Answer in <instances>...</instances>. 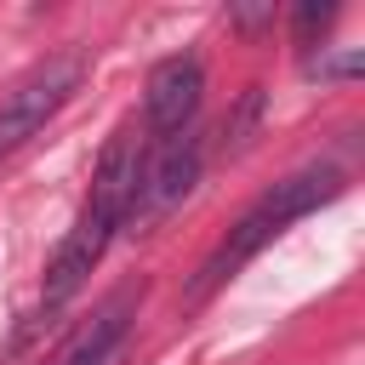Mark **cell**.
<instances>
[{
	"instance_id": "cell-2",
	"label": "cell",
	"mask_w": 365,
	"mask_h": 365,
	"mask_svg": "<svg viewBox=\"0 0 365 365\" xmlns=\"http://www.w3.org/2000/svg\"><path fill=\"white\" fill-rule=\"evenodd\" d=\"M342 194V171L336 165H302V171H291V177H279L268 194H257L240 217H234V228L217 240V251L194 268V279H188V291H182V302L188 308H200L205 297H217L268 240H279L297 217H308V211H319L325 200H336Z\"/></svg>"
},
{
	"instance_id": "cell-5",
	"label": "cell",
	"mask_w": 365,
	"mask_h": 365,
	"mask_svg": "<svg viewBox=\"0 0 365 365\" xmlns=\"http://www.w3.org/2000/svg\"><path fill=\"white\" fill-rule=\"evenodd\" d=\"M200 91H205V68L194 57H165L148 68V86H143V131L154 143L165 137H182L200 114Z\"/></svg>"
},
{
	"instance_id": "cell-3",
	"label": "cell",
	"mask_w": 365,
	"mask_h": 365,
	"mask_svg": "<svg viewBox=\"0 0 365 365\" xmlns=\"http://www.w3.org/2000/svg\"><path fill=\"white\" fill-rule=\"evenodd\" d=\"M80 74H86L80 51H57V57L34 63L11 91H0V160H6L11 148H23V143L74 97Z\"/></svg>"
},
{
	"instance_id": "cell-8",
	"label": "cell",
	"mask_w": 365,
	"mask_h": 365,
	"mask_svg": "<svg viewBox=\"0 0 365 365\" xmlns=\"http://www.w3.org/2000/svg\"><path fill=\"white\" fill-rule=\"evenodd\" d=\"M228 17H234L240 29H262V23H274V6H234Z\"/></svg>"
},
{
	"instance_id": "cell-7",
	"label": "cell",
	"mask_w": 365,
	"mask_h": 365,
	"mask_svg": "<svg viewBox=\"0 0 365 365\" xmlns=\"http://www.w3.org/2000/svg\"><path fill=\"white\" fill-rule=\"evenodd\" d=\"M331 17H336V6H319V0H302L297 11H291V23H297V40L302 46H314L325 29H331Z\"/></svg>"
},
{
	"instance_id": "cell-1",
	"label": "cell",
	"mask_w": 365,
	"mask_h": 365,
	"mask_svg": "<svg viewBox=\"0 0 365 365\" xmlns=\"http://www.w3.org/2000/svg\"><path fill=\"white\" fill-rule=\"evenodd\" d=\"M143 160H148V143L137 137V125H120V131L108 137L97 171H91V194H86V205H80V222L68 228V240L57 245V257H51V268H46V291H40L46 314H57V308L86 285V274L103 262L114 228H125L131 200H137V182H143Z\"/></svg>"
},
{
	"instance_id": "cell-4",
	"label": "cell",
	"mask_w": 365,
	"mask_h": 365,
	"mask_svg": "<svg viewBox=\"0 0 365 365\" xmlns=\"http://www.w3.org/2000/svg\"><path fill=\"white\" fill-rule=\"evenodd\" d=\"M200 165H205V143H200V131H194V125H188L182 137L154 143V148H148V160H143V182H137V200H131V217H125V222H137V228L165 222V217L194 194Z\"/></svg>"
},
{
	"instance_id": "cell-6",
	"label": "cell",
	"mask_w": 365,
	"mask_h": 365,
	"mask_svg": "<svg viewBox=\"0 0 365 365\" xmlns=\"http://www.w3.org/2000/svg\"><path fill=\"white\" fill-rule=\"evenodd\" d=\"M131 308H137V291H120V297H108V302L97 308V319L80 331V342L63 354V365H114V354H120V336H125V319H131Z\"/></svg>"
}]
</instances>
